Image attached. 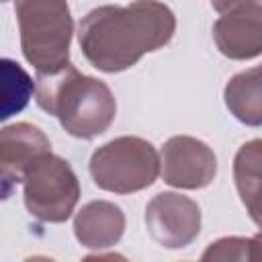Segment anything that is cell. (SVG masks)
Masks as SVG:
<instances>
[{
	"label": "cell",
	"instance_id": "obj_3",
	"mask_svg": "<svg viewBox=\"0 0 262 262\" xmlns=\"http://www.w3.org/2000/svg\"><path fill=\"white\" fill-rule=\"evenodd\" d=\"M20 51L39 74L70 66L74 20L68 0H14Z\"/></svg>",
	"mask_w": 262,
	"mask_h": 262
},
{
	"label": "cell",
	"instance_id": "obj_1",
	"mask_svg": "<svg viewBox=\"0 0 262 262\" xmlns=\"http://www.w3.org/2000/svg\"><path fill=\"white\" fill-rule=\"evenodd\" d=\"M176 33V16L158 0L92 8L78 27V43L88 63L106 74L133 68L145 53L166 47Z\"/></svg>",
	"mask_w": 262,
	"mask_h": 262
},
{
	"label": "cell",
	"instance_id": "obj_10",
	"mask_svg": "<svg viewBox=\"0 0 262 262\" xmlns=\"http://www.w3.org/2000/svg\"><path fill=\"white\" fill-rule=\"evenodd\" d=\"M125 233V213L111 201H90L74 217L76 239L90 250H106Z\"/></svg>",
	"mask_w": 262,
	"mask_h": 262
},
{
	"label": "cell",
	"instance_id": "obj_15",
	"mask_svg": "<svg viewBox=\"0 0 262 262\" xmlns=\"http://www.w3.org/2000/svg\"><path fill=\"white\" fill-rule=\"evenodd\" d=\"M244 4H258V6H262V0H211V6L219 14H223V12H227V10L235 8V6H244Z\"/></svg>",
	"mask_w": 262,
	"mask_h": 262
},
{
	"label": "cell",
	"instance_id": "obj_5",
	"mask_svg": "<svg viewBox=\"0 0 262 262\" xmlns=\"http://www.w3.org/2000/svg\"><path fill=\"white\" fill-rule=\"evenodd\" d=\"M80 199V182L72 166L55 156H41L25 174L23 201L31 217L41 223H63Z\"/></svg>",
	"mask_w": 262,
	"mask_h": 262
},
{
	"label": "cell",
	"instance_id": "obj_13",
	"mask_svg": "<svg viewBox=\"0 0 262 262\" xmlns=\"http://www.w3.org/2000/svg\"><path fill=\"white\" fill-rule=\"evenodd\" d=\"M2 80H4L2 82L4 102H2L0 119L6 121L8 117H12L14 113H18L27 106V102L35 90V84L29 78V74L8 57L2 59Z\"/></svg>",
	"mask_w": 262,
	"mask_h": 262
},
{
	"label": "cell",
	"instance_id": "obj_11",
	"mask_svg": "<svg viewBox=\"0 0 262 262\" xmlns=\"http://www.w3.org/2000/svg\"><path fill=\"white\" fill-rule=\"evenodd\" d=\"M233 182L246 213L262 229V137L242 143L235 151Z\"/></svg>",
	"mask_w": 262,
	"mask_h": 262
},
{
	"label": "cell",
	"instance_id": "obj_9",
	"mask_svg": "<svg viewBox=\"0 0 262 262\" xmlns=\"http://www.w3.org/2000/svg\"><path fill=\"white\" fill-rule=\"evenodd\" d=\"M213 41L229 59H254L262 55V6L244 4L223 12L213 25Z\"/></svg>",
	"mask_w": 262,
	"mask_h": 262
},
{
	"label": "cell",
	"instance_id": "obj_12",
	"mask_svg": "<svg viewBox=\"0 0 262 262\" xmlns=\"http://www.w3.org/2000/svg\"><path fill=\"white\" fill-rule=\"evenodd\" d=\"M223 102L242 125L262 127V63L231 76L223 88Z\"/></svg>",
	"mask_w": 262,
	"mask_h": 262
},
{
	"label": "cell",
	"instance_id": "obj_7",
	"mask_svg": "<svg viewBox=\"0 0 262 262\" xmlns=\"http://www.w3.org/2000/svg\"><path fill=\"white\" fill-rule=\"evenodd\" d=\"M162 178L174 188L199 190L217 176V156L201 139L174 135L162 147Z\"/></svg>",
	"mask_w": 262,
	"mask_h": 262
},
{
	"label": "cell",
	"instance_id": "obj_14",
	"mask_svg": "<svg viewBox=\"0 0 262 262\" xmlns=\"http://www.w3.org/2000/svg\"><path fill=\"white\" fill-rule=\"evenodd\" d=\"M248 244H250V237H237V235L221 237V239L209 244L201 258L203 260H237V262H244V260H250Z\"/></svg>",
	"mask_w": 262,
	"mask_h": 262
},
{
	"label": "cell",
	"instance_id": "obj_4",
	"mask_svg": "<svg viewBox=\"0 0 262 262\" xmlns=\"http://www.w3.org/2000/svg\"><path fill=\"white\" fill-rule=\"evenodd\" d=\"M88 172L98 188L115 194H131L156 182L162 174V158L147 139L123 135L92 151Z\"/></svg>",
	"mask_w": 262,
	"mask_h": 262
},
{
	"label": "cell",
	"instance_id": "obj_8",
	"mask_svg": "<svg viewBox=\"0 0 262 262\" xmlns=\"http://www.w3.org/2000/svg\"><path fill=\"white\" fill-rule=\"evenodd\" d=\"M51 151L47 135L31 123L6 125L0 131V184L2 199H8L18 182L25 180L29 168Z\"/></svg>",
	"mask_w": 262,
	"mask_h": 262
},
{
	"label": "cell",
	"instance_id": "obj_6",
	"mask_svg": "<svg viewBox=\"0 0 262 262\" xmlns=\"http://www.w3.org/2000/svg\"><path fill=\"white\" fill-rule=\"evenodd\" d=\"M145 229L149 237L168 250L190 246L201 233V207L180 192H158L145 207Z\"/></svg>",
	"mask_w": 262,
	"mask_h": 262
},
{
	"label": "cell",
	"instance_id": "obj_16",
	"mask_svg": "<svg viewBox=\"0 0 262 262\" xmlns=\"http://www.w3.org/2000/svg\"><path fill=\"white\" fill-rule=\"evenodd\" d=\"M248 256L250 260H262V229L250 237V244H248Z\"/></svg>",
	"mask_w": 262,
	"mask_h": 262
},
{
	"label": "cell",
	"instance_id": "obj_2",
	"mask_svg": "<svg viewBox=\"0 0 262 262\" xmlns=\"http://www.w3.org/2000/svg\"><path fill=\"white\" fill-rule=\"evenodd\" d=\"M35 100L76 139L102 135L117 117L111 88L102 80L78 72L72 63L53 74H37Z\"/></svg>",
	"mask_w": 262,
	"mask_h": 262
}]
</instances>
